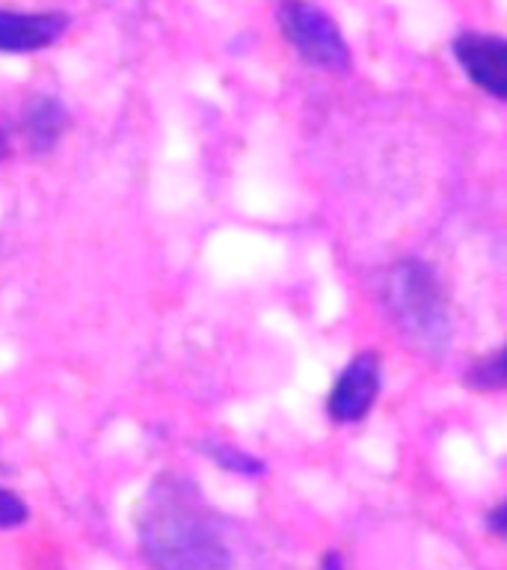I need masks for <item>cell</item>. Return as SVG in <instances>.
Masks as SVG:
<instances>
[{
	"label": "cell",
	"instance_id": "9",
	"mask_svg": "<svg viewBox=\"0 0 507 570\" xmlns=\"http://www.w3.org/2000/svg\"><path fill=\"white\" fill-rule=\"evenodd\" d=\"M466 386L475 392H496L505 386V347L478 356L466 372Z\"/></svg>",
	"mask_w": 507,
	"mask_h": 570
},
{
	"label": "cell",
	"instance_id": "7",
	"mask_svg": "<svg viewBox=\"0 0 507 570\" xmlns=\"http://www.w3.org/2000/svg\"><path fill=\"white\" fill-rule=\"evenodd\" d=\"M66 128H69V110L62 107L60 98L36 92L21 107V134L36 155L51 151L62 140Z\"/></svg>",
	"mask_w": 507,
	"mask_h": 570
},
{
	"label": "cell",
	"instance_id": "3",
	"mask_svg": "<svg viewBox=\"0 0 507 570\" xmlns=\"http://www.w3.org/2000/svg\"><path fill=\"white\" fill-rule=\"evenodd\" d=\"M276 21L285 42L315 69L345 71L350 66V48L338 24L309 0H282L276 9Z\"/></svg>",
	"mask_w": 507,
	"mask_h": 570
},
{
	"label": "cell",
	"instance_id": "12",
	"mask_svg": "<svg viewBox=\"0 0 507 570\" xmlns=\"http://www.w3.org/2000/svg\"><path fill=\"white\" fill-rule=\"evenodd\" d=\"M320 570H347L345 564V556L336 550H329L324 559H320Z\"/></svg>",
	"mask_w": 507,
	"mask_h": 570
},
{
	"label": "cell",
	"instance_id": "4",
	"mask_svg": "<svg viewBox=\"0 0 507 570\" xmlns=\"http://www.w3.org/2000/svg\"><path fill=\"white\" fill-rule=\"evenodd\" d=\"M382 363L377 351H359L332 383L327 399V413L336 425H356L371 413L380 395Z\"/></svg>",
	"mask_w": 507,
	"mask_h": 570
},
{
	"label": "cell",
	"instance_id": "6",
	"mask_svg": "<svg viewBox=\"0 0 507 570\" xmlns=\"http://www.w3.org/2000/svg\"><path fill=\"white\" fill-rule=\"evenodd\" d=\"M66 12H9L0 9V53H33L44 51L66 30Z\"/></svg>",
	"mask_w": 507,
	"mask_h": 570
},
{
	"label": "cell",
	"instance_id": "8",
	"mask_svg": "<svg viewBox=\"0 0 507 570\" xmlns=\"http://www.w3.org/2000/svg\"><path fill=\"white\" fill-rule=\"evenodd\" d=\"M202 454L208 461H213L220 470L235 472V475H243V479H258L265 475V461H258L256 454L243 452L235 443H222V440H202L199 443Z\"/></svg>",
	"mask_w": 507,
	"mask_h": 570
},
{
	"label": "cell",
	"instance_id": "11",
	"mask_svg": "<svg viewBox=\"0 0 507 570\" xmlns=\"http://www.w3.org/2000/svg\"><path fill=\"white\" fill-rule=\"evenodd\" d=\"M487 529L496 534V538H501V534H505V529H507V525H505V502H498V505L489 511Z\"/></svg>",
	"mask_w": 507,
	"mask_h": 570
},
{
	"label": "cell",
	"instance_id": "1",
	"mask_svg": "<svg viewBox=\"0 0 507 570\" xmlns=\"http://www.w3.org/2000/svg\"><path fill=\"white\" fill-rule=\"evenodd\" d=\"M140 552L151 570H231L213 508L185 472H160L137 514Z\"/></svg>",
	"mask_w": 507,
	"mask_h": 570
},
{
	"label": "cell",
	"instance_id": "5",
	"mask_svg": "<svg viewBox=\"0 0 507 570\" xmlns=\"http://www.w3.org/2000/svg\"><path fill=\"white\" fill-rule=\"evenodd\" d=\"M454 57L478 89L493 98L507 96V45L489 33H460L454 39Z\"/></svg>",
	"mask_w": 507,
	"mask_h": 570
},
{
	"label": "cell",
	"instance_id": "13",
	"mask_svg": "<svg viewBox=\"0 0 507 570\" xmlns=\"http://www.w3.org/2000/svg\"><path fill=\"white\" fill-rule=\"evenodd\" d=\"M9 155V140H7V134H3V128H0V160L7 158Z\"/></svg>",
	"mask_w": 507,
	"mask_h": 570
},
{
	"label": "cell",
	"instance_id": "2",
	"mask_svg": "<svg viewBox=\"0 0 507 570\" xmlns=\"http://www.w3.org/2000/svg\"><path fill=\"white\" fill-rule=\"evenodd\" d=\"M382 306L409 345L439 356L451 338L448 294L425 258H400L380 285Z\"/></svg>",
	"mask_w": 507,
	"mask_h": 570
},
{
	"label": "cell",
	"instance_id": "10",
	"mask_svg": "<svg viewBox=\"0 0 507 570\" xmlns=\"http://www.w3.org/2000/svg\"><path fill=\"white\" fill-rule=\"evenodd\" d=\"M30 517V508L16 490L0 488V532H9V529H21Z\"/></svg>",
	"mask_w": 507,
	"mask_h": 570
}]
</instances>
